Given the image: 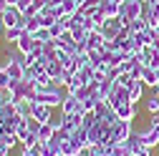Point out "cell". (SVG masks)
<instances>
[{"mask_svg":"<svg viewBox=\"0 0 159 156\" xmlns=\"http://www.w3.org/2000/svg\"><path fill=\"white\" fill-rule=\"evenodd\" d=\"M142 10H144V3L142 0H124L121 5H119V18H124V20H136V18H142Z\"/></svg>","mask_w":159,"mask_h":156,"instance_id":"1","label":"cell"},{"mask_svg":"<svg viewBox=\"0 0 159 156\" xmlns=\"http://www.w3.org/2000/svg\"><path fill=\"white\" fill-rule=\"evenodd\" d=\"M131 131H134V124H129V121H116V124L111 126V141H114V144H126L129 136H131Z\"/></svg>","mask_w":159,"mask_h":156,"instance_id":"2","label":"cell"},{"mask_svg":"<svg viewBox=\"0 0 159 156\" xmlns=\"http://www.w3.org/2000/svg\"><path fill=\"white\" fill-rule=\"evenodd\" d=\"M134 131L139 133V141H142L144 146H149L152 151H154V149L159 146V131H157V128H154L152 124H147L144 128H134Z\"/></svg>","mask_w":159,"mask_h":156,"instance_id":"3","label":"cell"},{"mask_svg":"<svg viewBox=\"0 0 159 156\" xmlns=\"http://www.w3.org/2000/svg\"><path fill=\"white\" fill-rule=\"evenodd\" d=\"M124 30H126V20H124V18H111V20H106L104 28H101V33H104L106 41H114V38L119 33H124Z\"/></svg>","mask_w":159,"mask_h":156,"instance_id":"4","label":"cell"},{"mask_svg":"<svg viewBox=\"0 0 159 156\" xmlns=\"http://www.w3.org/2000/svg\"><path fill=\"white\" fill-rule=\"evenodd\" d=\"M61 111H63L66 116H71V113H78V116H84V113H86V108H84V101L78 98L76 93H68L66 98H63V103H61Z\"/></svg>","mask_w":159,"mask_h":156,"instance_id":"5","label":"cell"},{"mask_svg":"<svg viewBox=\"0 0 159 156\" xmlns=\"http://www.w3.org/2000/svg\"><path fill=\"white\" fill-rule=\"evenodd\" d=\"M0 20H3V25H5V28H15V25H20V20H23V13L18 10L15 5H8L3 13H0Z\"/></svg>","mask_w":159,"mask_h":156,"instance_id":"6","label":"cell"},{"mask_svg":"<svg viewBox=\"0 0 159 156\" xmlns=\"http://www.w3.org/2000/svg\"><path fill=\"white\" fill-rule=\"evenodd\" d=\"M116 116H119V121H129V124H134V119H136V103H119L116 108Z\"/></svg>","mask_w":159,"mask_h":156,"instance_id":"7","label":"cell"},{"mask_svg":"<svg viewBox=\"0 0 159 156\" xmlns=\"http://www.w3.org/2000/svg\"><path fill=\"white\" fill-rule=\"evenodd\" d=\"M35 46H38V41H35V38H33V35H30V33L25 30V33L20 35V41L15 43V50L20 53V55H28V53H30V50H33Z\"/></svg>","mask_w":159,"mask_h":156,"instance_id":"8","label":"cell"},{"mask_svg":"<svg viewBox=\"0 0 159 156\" xmlns=\"http://www.w3.org/2000/svg\"><path fill=\"white\" fill-rule=\"evenodd\" d=\"M53 111H56V108H51V106L33 103V119H35V121H41V124H48V121L53 119Z\"/></svg>","mask_w":159,"mask_h":156,"instance_id":"9","label":"cell"},{"mask_svg":"<svg viewBox=\"0 0 159 156\" xmlns=\"http://www.w3.org/2000/svg\"><path fill=\"white\" fill-rule=\"evenodd\" d=\"M25 33V28L23 25H15V28H5V33H3V41L8 43V46H15L18 41H20V35Z\"/></svg>","mask_w":159,"mask_h":156,"instance_id":"10","label":"cell"},{"mask_svg":"<svg viewBox=\"0 0 159 156\" xmlns=\"http://www.w3.org/2000/svg\"><path fill=\"white\" fill-rule=\"evenodd\" d=\"M81 154V144L73 139H63L61 141V156H78Z\"/></svg>","mask_w":159,"mask_h":156,"instance_id":"11","label":"cell"},{"mask_svg":"<svg viewBox=\"0 0 159 156\" xmlns=\"http://www.w3.org/2000/svg\"><path fill=\"white\" fill-rule=\"evenodd\" d=\"M142 83H144L147 88H154V86H159V76H157V71H154V68L144 66V71H142Z\"/></svg>","mask_w":159,"mask_h":156,"instance_id":"12","label":"cell"},{"mask_svg":"<svg viewBox=\"0 0 159 156\" xmlns=\"http://www.w3.org/2000/svg\"><path fill=\"white\" fill-rule=\"evenodd\" d=\"M104 149H106L109 156H131L129 144H109V146H104Z\"/></svg>","mask_w":159,"mask_h":156,"instance_id":"13","label":"cell"},{"mask_svg":"<svg viewBox=\"0 0 159 156\" xmlns=\"http://www.w3.org/2000/svg\"><path fill=\"white\" fill-rule=\"evenodd\" d=\"M98 8H101V13L106 15V20H111V18H119V3H114V0H104Z\"/></svg>","mask_w":159,"mask_h":156,"instance_id":"14","label":"cell"},{"mask_svg":"<svg viewBox=\"0 0 159 156\" xmlns=\"http://www.w3.org/2000/svg\"><path fill=\"white\" fill-rule=\"evenodd\" d=\"M25 18H28V15H25ZM41 28H43V15H30L28 20H25V30H28L30 35H35Z\"/></svg>","mask_w":159,"mask_h":156,"instance_id":"15","label":"cell"},{"mask_svg":"<svg viewBox=\"0 0 159 156\" xmlns=\"http://www.w3.org/2000/svg\"><path fill=\"white\" fill-rule=\"evenodd\" d=\"M147 28H149V23L144 20V18H136V20H129V23H126V30H129L131 35H136V33H144Z\"/></svg>","mask_w":159,"mask_h":156,"instance_id":"16","label":"cell"},{"mask_svg":"<svg viewBox=\"0 0 159 156\" xmlns=\"http://www.w3.org/2000/svg\"><path fill=\"white\" fill-rule=\"evenodd\" d=\"M46 73L53 78V81H56V78H63V63H61V61H51V63L46 66Z\"/></svg>","mask_w":159,"mask_h":156,"instance_id":"17","label":"cell"},{"mask_svg":"<svg viewBox=\"0 0 159 156\" xmlns=\"http://www.w3.org/2000/svg\"><path fill=\"white\" fill-rule=\"evenodd\" d=\"M129 98H131V103H139L144 98V83L142 81H136L131 88H129Z\"/></svg>","mask_w":159,"mask_h":156,"instance_id":"18","label":"cell"},{"mask_svg":"<svg viewBox=\"0 0 159 156\" xmlns=\"http://www.w3.org/2000/svg\"><path fill=\"white\" fill-rule=\"evenodd\" d=\"M15 111H18V116H23V119H30L33 116V101H18Z\"/></svg>","mask_w":159,"mask_h":156,"instance_id":"19","label":"cell"},{"mask_svg":"<svg viewBox=\"0 0 159 156\" xmlns=\"http://www.w3.org/2000/svg\"><path fill=\"white\" fill-rule=\"evenodd\" d=\"M15 103H0V124L3 121H10L13 116H15Z\"/></svg>","mask_w":159,"mask_h":156,"instance_id":"20","label":"cell"},{"mask_svg":"<svg viewBox=\"0 0 159 156\" xmlns=\"http://www.w3.org/2000/svg\"><path fill=\"white\" fill-rule=\"evenodd\" d=\"M53 136H56V128H53L51 124H43V126H41V131H38V139H41V144L51 141Z\"/></svg>","mask_w":159,"mask_h":156,"instance_id":"21","label":"cell"},{"mask_svg":"<svg viewBox=\"0 0 159 156\" xmlns=\"http://www.w3.org/2000/svg\"><path fill=\"white\" fill-rule=\"evenodd\" d=\"M144 111L149 116H157L159 113V98H157V96H149V98L144 101Z\"/></svg>","mask_w":159,"mask_h":156,"instance_id":"22","label":"cell"},{"mask_svg":"<svg viewBox=\"0 0 159 156\" xmlns=\"http://www.w3.org/2000/svg\"><path fill=\"white\" fill-rule=\"evenodd\" d=\"M84 86H86V83H84L78 76H71L68 81H66V91H68V93H76L78 88H84Z\"/></svg>","mask_w":159,"mask_h":156,"instance_id":"23","label":"cell"},{"mask_svg":"<svg viewBox=\"0 0 159 156\" xmlns=\"http://www.w3.org/2000/svg\"><path fill=\"white\" fill-rule=\"evenodd\" d=\"M98 121H101V119H98V113H96V111H86V113H84L81 126H84V128H91V126H93V124H98Z\"/></svg>","mask_w":159,"mask_h":156,"instance_id":"24","label":"cell"},{"mask_svg":"<svg viewBox=\"0 0 159 156\" xmlns=\"http://www.w3.org/2000/svg\"><path fill=\"white\" fill-rule=\"evenodd\" d=\"M33 38H35L38 43H48V41H53V35H51V28H41V30H38Z\"/></svg>","mask_w":159,"mask_h":156,"instance_id":"25","label":"cell"},{"mask_svg":"<svg viewBox=\"0 0 159 156\" xmlns=\"http://www.w3.org/2000/svg\"><path fill=\"white\" fill-rule=\"evenodd\" d=\"M116 83H119V86H126V88H131L136 81H134V76H131V73H121V76L116 78Z\"/></svg>","mask_w":159,"mask_h":156,"instance_id":"26","label":"cell"},{"mask_svg":"<svg viewBox=\"0 0 159 156\" xmlns=\"http://www.w3.org/2000/svg\"><path fill=\"white\" fill-rule=\"evenodd\" d=\"M89 156H109V154L101 144H93V146H89Z\"/></svg>","mask_w":159,"mask_h":156,"instance_id":"27","label":"cell"},{"mask_svg":"<svg viewBox=\"0 0 159 156\" xmlns=\"http://www.w3.org/2000/svg\"><path fill=\"white\" fill-rule=\"evenodd\" d=\"M0 103H13V91L10 88H0Z\"/></svg>","mask_w":159,"mask_h":156,"instance_id":"28","label":"cell"},{"mask_svg":"<svg viewBox=\"0 0 159 156\" xmlns=\"http://www.w3.org/2000/svg\"><path fill=\"white\" fill-rule=\"evenodd\" d=\"M10 154H13V146L3 139V136H0V156H10Z\"/></svg>","mask_w":159,"mask_h":156,"instance_id":"29","label":"cell"},{"mask_svg":"<svg viewBox=\"0 0 159 156\" xmlns=\"http://www.w3.org/2000/svg\"><path fill=\"white\" fill-rule=\"evenodd\" d=\"M63 30H66V28H63L61 23H58V20L51 25V35H53V38H61V35H63Z\"/></svg>","mask_w":159,"mask_h":156,"instance_id":"30","label":"cell"},{"mask_svg":"<svg viewBox=\"0 0 159 156\" xmlns=\"http://www.w3.org/2000/svg\"><path fill=\"white\" fill-rule=\"evenodd\" d=\"M41 126H43V124H41V121H35L33 116L28 119V128H30V133H38V131H41Z\"/></svg>","mask_w":159,"mask_h":156,"instance_id":"31","label":"cell"},{"mask_svg":"<svg viewBox=\"0 0 159 156\" xmlns=\"http://www.w3.org/2000/svg\"><path fill=\"white\" fill-rule=\"evenodd\" d=\"M20 156H41V151H38V149H23Z\"/></svg>","mask_w":159,"mask_h":156,"instance_id":"32","label":"cell"},{"mask_svg":"<svg viewBox=\"0 0 159 156\" xmlns=\"http://www.w3.org/2000/svg\"><path fill=\"white\" fill-rule=\"evenodd\" d=\"M149 124H152V126L159 131V113H157V116H149Z\"/></svg>","mask_w":159,"mask_h":156,"instance_id":"33","label":"cell"},{"mask_svg":"<svg viewBox=\"0 0 159 156\" xmlns=\"http://www.w3.org/2000/svg\"><path fill=\"white\" fill-rule=\"evenodd\" d=\"M5 8H8V0H0V13H3Z\"/></svg>","mask_w":159,"mask_h":156,"instance_id":"34","label":"cell"},{"mask_svg":"<svg viewBox=\"0 0 159 156\" xmlns=\"http://www.w3.org/2000/svg\"><path fill=\"white\" fill-rule=\"evenodd\" d=\"M3 33H5V25H3V20H0V38H3Z\"/></svg>","mask_w":159,"mask_h":156,"instance_id":"35","label":"cell"},{"mask_svg":"<svg viewBox=\"0 0 159 156\" xmlns=\"http://www.w3.org/2000/svg\"><path fill=\"white\" fill-rule=\"evenodd\" d=\"M8 5H18V0H8Z\"/></svg>","mask_w":159,"mask_h":156,"instance_id":"36","label":"cell"},{"mask_svg":"<svg viewBox=\"0 0 159 156\" xmlns=\"http://www.w3.org/2000/svg\"><path fill=\"white\" fill-rule=\"evenodd\" d=\"M114 3H119V5H121V3H124V0H114Z\"/></svg>","mask_w":159,"mask_h":156,"instance_id":"37","label":"cell"},{"mask_svg":"<svg viewBox=\"0 0 159 156\" xmlns=\"http://www.w3.org/2000/svg\"><path fill=\"white\" fill-rule=\"evenodd\" d=\"M157 76H159V68H157Z\"/></svg>","mask_w":159,"mask_h":156,"instance_id":"38","label":"cell"}]
</instances>
